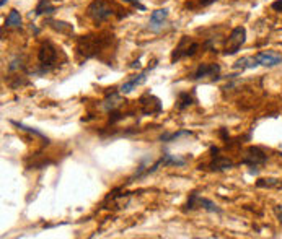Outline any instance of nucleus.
<instances>
[{
	"label": "nucleus",
	"instance_id": "1",
	"mask_svg": "<svg viewBox=\"0 0 282 239\" xmlns=\"http://www.w3.org/2000/svg\"><path fill=\"white\" fill-rule=\"evenodd\" d=\"M199 49V44L196 43L192 37L189 36H183L180 44L176 46L175 51H173L171 54V62H176V60H180L183 57H189V55H194L196 51Z\"/></svg>",
	"mask_w": 282,
	"mask_h": 239
},
{
	"label": "nucleus",
	"instance_id": "2",
	"mask_svg": "<svg viewBox=\"0 0 282 239\" xmlns=\"http://www.w3.org/2000/svg\"><path fill=\"white\" fill-rule=\"evenodd\" d=\"M246 39V31L243 26H238L230 33L227 43H225V48H224V54L225 55H232V54H237L238 49L242 48L243 43Z\"/></svg>",
	"mask_w": 282,
	"mask_h": 239
},
{
	"label": "nucleus",
	"instance_id": "3",
	"mask_svg": "<svg viewBox=\"0 0 282 239\" xmlns=\"http://www.w3.org/2000/svg\"><path fill=\"white\" fill-rule=\"evenodd\" d=\"M88 15H90L96 23L105 21L113 15V7L106 0H95L90 7H88Z\"/></svg>",
	"mask_w": 282,
	"mask_h": 239
},
{
	"label": "nucleus",
	"instance_id": "4",
	"mask_svg": "<svg viewBox=\"0 0 282 239\" xmlns=\"http://www.w3.org/2000/svg\"><path fill=\"white\" fill-rule=\"evenodd\" d=\"M139 104H140V111H142V114L145 116H152V114L162 112V102H160L157 96L150 95V93H145V95L140 96Z\"/></svg>",
	"mask_w": 282,
	"mask_h": 239
},
{
	"label": "nucleus",
	"instance_id": "5",
	"mask_svg": "<svg viewBox=\"0 0 282 239\" xmlns=\"http://www.w3.org/2000/svg\"><path fill=\"white\" fill-rule=\"evenodd\" d=\"M100 48H101V43L95 36H83L78 39L77 49H78V52L82 55H85V57H93Z\"/></svg>",
	"mask_w": 282,
	"mask_h": 239
},
{
	"label": "nucleus",
	"instance_id": "6",
	"mask_svg": "<svg viewBox=\"0 0 282 239\" xmlns=\"http://www.w3.org/2000/svg\"><path fill=\"white\" fill-rule=\"evenodd\" d=\"M38 59H39V62L44 67V70H48L49 67H53L56 64V60H57V49H56L51 43H44L39 48Z\"/></svg>",
	"mask_w": 282,
	"mask_h": 239
},
{
	"label": "nucleus",
	"instance_id": "7",
	"mask_svg": "<svg viewBox=\"0 0 282 239\" xmlns=\"http://www.w3.org/2000/svg\"><path fill=\"white\" fill-rule=\"evenodd\" d=\"M204 208V210H207V212H212V213H219L220 212V208L215 205L212 200H209V199H203V197H199L197 194H192L189 197V200H188V204H186V208Z\"/></svg>",
	"mask_w": 282,
	"mask_h": 239
},
{
	"label": "nucleus",
	"instance_id": "8",
	"mask_svg": "<svg viewBox=\"0 0 282 239\" xmlns=\"http://www.w3.org/2000/svg\"><path fill=\"white\" fill-rule=\"evenodd\" d=\"M267 156L263 153L261 148H256V147H251L246 150L245 153V158H243V165H250V166H260V165H264Z\"/></svg>",
	"mask_w": 282,
	"mask_h": 239
},
{
	"label": "nucleus",
	"instance_id": "9",
	"mask_svg": "<svg viewBox=\"0 0 282 239\" xmlns=\"http://www.w3.org/2000/svg\"><path fill=\"white\" fill-rule=\"evenodd\" d=\"M220 73V67L217 64H201L199 67L196 68V72L192 73V80H201L206 77H212V78H219Z\"/></svg>",
	"mask_w": 282,
	"mask_h": 239
},
{
	"label": "nucleus",
	"instance_id": "10",
	"mask_svg": "<svg viewBox=\"0 0 282 239\" xmlns=\"http://www.w3.org/2000/svg\"><path fill=\"white\" fill-rule=\"evenodd\" d=\"M258 64L264 65V67H274L282 62V54L276 52V51H263V52L255 55Z\"/></svg>",
	"mask_w": 282,
	"mask_h": 239
},
{
	"label": "nucleus",
	"instance_id": "11",
	"mask_svg": "<svg viewBox=\"0 0 282 239\" xmlns=\"http://www.w3.org/2000/svg\"><path fill=\"white\" fill-rule=\"evenodd\" d=\"M147 80V72H142V73H139V75H135V77H132L129 80V82H126L123 86H121V90L119 93H123V95H128V93H131L134 90L137 85H142V83Z\"/></svg>",
	"mask_w": 282,
	"mask_h": 239
},
{
	"label": "nucleus",
	"instance_id": "12",
	"mask_svg": "<svg viewBox=\"0 0 282 239\" xmlns=\"http://www.w3.org/2000/svg\"><path fill=\"white\" fill-rule=\"evenodd\" d=\"M121 104H123V98H121L119 93H111V95L103 101V107H105L108 112L116 111Z\"/></svg>",
	"mask_w": 282,
	"mask_h": 239
},
{
	"label": "nucleus",
	"instance_id": "13",
	"mask_svg": "<svg viewBox=\"0 0 282 239\" xmlns=\"http://www.w3.org/2000/svg\"><path fill=\"white\" fill-rule=\"evenodd\" d=\"M167 17H168L167 8H160V10H155L152 13V17H150V28H153V30H158V28L163 25V21L167 20Z\"/></svg>",
	"mask_w": 282,
	"mask_h": 239
},
{
	"label": "nucleus",
	"instance_id": "14",
	"mask_svg": "<svg viewBox=\"0 0 282 239\" xmlns=\"http://www.w3.org/2000/svg\"><path fill=\"white\" fill-rule=\"evenodd\" d=\"M232 166H233V163L230 161L228 158H224V156H215L214 161L210 163V168H212L214 171H225V170H230Z\"/></svg>",
	"mask_w": 282,
	"mask_h": 239
},
{
	"label": "nucleus",
	"instance_id": "15",
	"mask_svg": "<svg viewBox=\"0 0 282 239\" xmlns=\"http://www.w3.org/2000/svg\"><path fill=\"white\" fill-rule=\"evenodd\" d=\"M163 166H185L186 165V159L180 158L176 154H163V158L160 159Z\"/></svg>",
	"mask_w": 282,
	"mask_h": 239
},
{
	"label": "nucleus",
	"instance_id": "16",
	"mask_svg": "<svg viewBox=\"0 0 282 239\" xmlns=\"http://www.w3.org/2000/svg\"><path fill=\"white\" fill-rule=\"evenodd\" d=\"M258 65H260V64H258L256 57H243V59L237 60L233 67H235V68L245 70V68H255V67H258Z\"/></svg>",
	"mask_w": 282,
	"mask_h": 239
},
{
	"label": "nucleus",
	"instance_id": "17",
	"mask_svg": "<svg viewBox=\"0 0 282 239\" xmlns=\"http://www.w3.org/2000/svg\"><path fill=\"white\" fill-rule=\"evenodd\" d=\"M5 25H7V26H12V28L21 26V17H20V13H18L17 10H12L10 13H8V17H7V20H5Z\"/></svg>",
	"mask_w": 282,
	"mask_h": 239
},
{
	"label": "nucleus",
	"instance_id": "18",
	"mask_svg": "<svg viewBox=\"0 0 282 239\" xmlns=\"http://www.w3.org/2000/svg\"><path fill=\"white\" fill-rule=\"evenodd\" d=\"M192 101H194V98L189 93H181L180 96H178V109H185V107L191 106Z\"/></svg>",
	"mask_w": 282,
	"mask_h": 239
},
{
	"label": "nucleus",
	"instance_id": "19",
	"mask_svg": "<svg viewBox=\"0 0 282 239\" xmlns=\"http://www.w3.org/2000/svg\"><path fill=\"white\" fill-rule=\"evenodd\" d=\"M185 135H191L189 130H180V132H173V134H163L160 140L162 142H171L175 138H180V137H185Z\"/></svg>",
	"mask_w": 282,
	"mask_h": 239
},
{
	"label": "nucleus",
	"instance_id": "20",
	"mask_svg": "<svg viewBox=\"0 0 282 239\" xmlns=\"http://www.w3.org/2000/svg\"><path fill=\"white\" fill-rule=\"evenodd\" d=\"M51 12H54V7L51 5L48 0H41L39 5L36 7V13H38V15H43V13H51Z\"/></svg>",
	"mask_w": 282,
	"mask_h": 239
},
{
	"label": "nucleus",
	"instance_id": "21",
	"mask_svg": "<svg viewBox=\"0 0 282 239\" xmlns=\"http://www.w3.org/2000/svg\"><path fill=\"white\" fill-rule=\"evenodd\" d=\"M13 125H17L18 129H21V130H25V132H30V134H35L36 137H39V138H43V140H48L46 138V135H43L39 132V130H36V129H31V127H26V125H23L20 122H13Z\"/></svg>",
	"mask_w": 282,
	"mask_h": 239
},
{
	"label": "nucleus",
	"instance_id": "22",
	"mask_svg": "<svg viewBox=\"0 0 282 239\" xmlns=\"http://www.w3.org/2000/svg\"><path fill=\"white\" fill-rule=\"evenodd\" d=\"M272 10H276V12H282V0H276L274 3H272Z\"/></svg>",
	"mask_w": 282,
	"mask_h": 239
},
{
	"label": "nucleus",
	"instance_id": "23",
	"mask_svg": "<svg viewBox=\"0 0 282 239\" xmlns=\"http://www.w3.org/2000/svg\"><path fill=\"white\" fill-rule=\"evenodd\" d=\"M123 2L132 3V5H134V7H137L139 10H145V7H144V5H140V3H139V0H123Z\"/></svg>",
	"mask_w": 282,
	"mask_h": 239
},
{
	"label": "nucleus",
	"instance_id": "24",
	"mask_svg": "<svg viewBox=\"0 0 282 239\" xmlns=\"http://www.w3.org/2000/svg\"><path fill=\"white\" fill-rule=\"evenodd\" d=\"M214 2H217V0H199V3L203 7H207V5H210V3H214Z\"/></svg>",
	"mask_w": 282,
	"mask_h": 239
},
{
	"label": "nucleus",
	"instance_id": "25",
	"mask_svg": "<svg viewBox=\"0 0 282 239\" xmlns=\"http://www.w3.org/2000/svg\"><path fill=\"white\" fill-rule=\"evenodd\" d=\"M276 215H277V218H279V222L282 224V207H276Z\"/></svg>",
	"mask_w": 282,
	"mask_h": 239
}]
</instances>
